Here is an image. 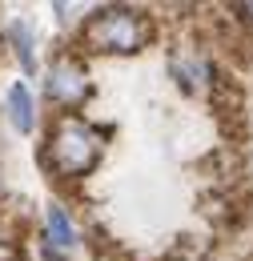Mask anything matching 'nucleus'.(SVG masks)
Wrapping results in <instances>:
<instances>
[{
  "instance_id": "1",
  "label": "nucleus",
  "mask_w": 253,
  "mask_h": 261,
  "mask_svg": "<svg viewBox=\"0 0 253 261\" xmlns=\"http://www.w3.org/2000/svg\"><path fill=\"white\" fill-rule=\"evenodd\" d=\"M153 36V24L133 8H105L85 24L81 40L96 53H137Z\"/></svg>"
},
{
  "instance_id": "2",
  "label": "nucleus",
  "mask_w": 253,
  "mask_h": 261,
  "mask_svg": "<svg viewBox=\"0 0 253 261\" xmlns=\"http://www.w3.org/2000/svg\"><path fill=\"white\" fill-rule=\"evenodd\" d=\"M100 149H105V141H100L96 129H89V125L77 121V117H61V121H57V133H53L48 157H53V169H57V173L81 177V173H89V169L100 161Z\"/></svg>"
},
{
  "instance_id": "3",
  "label": "nucleus",
  "mask_w": 253,
  "mask_h": 261,
  "mask_svg": "<svg viewBox=\"0 0 253 261\" xmlns=\"http://www.w3.org/2000/svg\"><path fill=\"white\" fill-rule=\"evenodd\" d=\"M85 93H89L85 68L77 61H57L53 72H48V97L61 100V105H77V100H85Z\"/></svg>"
},
{
  "instance_id": "4",
  "label": "nucleus",
  "mask_w": 253,
  "mask_h": 261,
  "mask_svg": "<svg viewBox=\"0 0 253 261\" xmlns=\"http://www.w3.org/2000/svg\"><path fill=\"white\" fill-rule=\"evenodd\" d=\"M8 117H12V125L20 133L32 129V93H29V85H20V81L8 89Z\"/></svg>"
},
{
  "instance_id": "5",
  "label": "nucleus",
  "mask_w": 253,
  "mask_h": 261,
  "mask_svg": "<svg viewBox=\"0 0 253 261\" xmlns=\"http://www.w3.org/2000/svg\"><path fill=\"white\" fill-rule=\"evenodd\" d=\"M48 233H53L57 245H72V241H77V237H72V221L64 217L61 205H48Z\"/></svg>"
},
{
  "instance_id": "6",
  "label": "nucleus",
  "mask_w": 253,
  "mask_h": 261,
  "mask_svg": "<svg viewBox=\"0 0 253 261\" xmlns=\"http://www.w3.org/2000/svg\"><path fill=\"white\" fill-rule=\"evenodd\" d=\"M8 36L16 40V57H20V65H24V72H32V36H29V24H24V20H12V29H8Z\"/></svg>"
},
{
  "instance_id": "7",
  "label": "nucleus",
  "mask_w": 253,
  "mask_h": 261,
  "mask_svg": "<svg viewBox=\"0 0 253 261\" xmlns=\"http://www.w3.org/2000/svg\"><path fill=\"white\" fill-rule=\"evenodd\" d=\"M237 16H241L245 24H253V0H249V4H237Z\"/></svg>"
}]
</instances>
